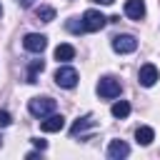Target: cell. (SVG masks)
Segmentation results:
<instances>
[{
	"mask_svg": "<svg viewBox=\"0 0 160 160\" xmlns=\"http://www.w3.org/2000/svg\"><path fill=\"white\" fill-rule=\"evenodd\" d=\"M120 90H122V85H120V80H118V78H112V75L100 78V82H98V95H100V98H105V100L118 98V95H120Z\"/></svg>",
	"mask_w": 160,
	"mask_h": 160,
	"instance_id": "6da1fadb",
	"label": "cell"
},
{
	"mask_svg": "<svg viewBox=\"0 0 160 160\" xmlns=\"http://www.w3.org/2000/svg\"><path fill=\"white\" fill-rule=\"evenodd\" d=\"M80 20H82L85 32H98V30H102V28L108 25V18H105L102 12H98V10H85Z\"/></svg>",
	"mask_w": 160,
	"mask_h": 160,
	"instance_id": "7a4b0ae2",
	"label": "cell"
},
{
	"mask_svg": "<svg viewBox=\"0 0 160 160\" xmlns=\"http://www.w3.org/2000/svg\"><path fill=\"white\" fill-rule=\"evenodd\" d=\"M28 110L32 118H45V115L55 112V100L52 98H32L28 102Z\"/></svg>",
	"mask_w": 160,
	"mask_h": 160,
	"instance_id": "3957f363",
	"label": "cell"
},
{
	"mask_svg": "<svg viewBox=\"0 0 160 160\" xmlns=\"http://www.w3.org/2000/svg\"><path fill=\"white\" fill-rule=\"evenodd\" d=\"M55 82H58L60 88H65V90H72V88L78 85V70L70 68V65H60V68L55 70Z\"/></svg>",
	"mask_w": 160,
	"mask_h": 160,
	"instance_id": "277c9868",
	"label": "cell"
},
{
	"mask_svg": "<svg viewBox=\"0 0 160 160\" xmlns=\"http://www.w3.org/2000/svg\"><path fill=\"white\" fill-rule=\"evenodd\" d=\"M110 45H112V50H115V52L128 55V52H132V50L138 48V38H135V35H115Z\"/></svg>",
	"mask_w": 160,
	"mask_h": 160,
	"instance_id": "5b68a950",
	"label": "cell"
},
{
	"mask_svg": "<svg viewBox=\"0 0 160 160\" xmlns=\"http://www.w3.org/2000/svg\"><path fill=\"white\" fill-rule=\"evenodd\" d=\"M158 80H160V72H158V68H155L152 62H145V65L140 68V72H138V82H140L142 88H152Z\"/></svg>",
	"mask_w": 160,
	"mask_h": 160,
	"instance_id": "8992f818",
	"label": "cell"
},
{
	"mask_svg": "<svg viewBox=\"0 0 160 160\" xmlns=\"http://www.w3.org/2000/svg\"><path fill=\"white\" fill-rule=\"evenodd\" d=\"M22 48H25L28 52H42V50L48 48V38L40 35V32H30V35L22 38Z\"/></svg>",
	"mask_w": 160,
	"mask_h": 160,
	"instance_id": "52a82bcc",
	"label": "cell"
},
{
	"mask_svg": "<svg viewBox=\"0 0 160 160\" xmlns=\"http://www.w3.org/2000/svg\"><path fill=\"white\" fill-rule=\"evenodd\" d=\"M65 128V118L58 115V112H50L45 118H40V130L42 132H60Z\"/></svg>",
	"mask_w": 160,
	"mask_h": 160,
	"instance_id": "ba28073f",
	"label": "cell"
},
{
	"mask_svg": "<svg viewBox=\"0 0 160 160\" xmlns=\"http://www.w3.org/2000/svg\"><path fill=\"white\" fill-rule=\"evenodd\" d=\"M128 155H130V145L125 140H110V145H108L110 160H120V158H128Z\"/></svg>",
	"mask_w": 160,
	"mask_h": 160,
	"instance_id": "9c48e42d",
	"label": "cell"
},
{
	"mask_svg": "<svg viewBox=\"0 0 160 160\" xmlns=\"http://www.w3.org/2000/svg\"><path fill=\"white\" fill-rule=\"evenodd\" d=\"M125 15L140 22L145 18V0H125Z\"/></svg>",
	"mask_w": 160,
	"mask_h": 160,
	"instance_id": "30bf717a",
	"label": "cell"
},
{
	"mask_svg": "<svg viewBox=\"0 0 160 160\" xmlns=\"http://www.w3.org/2000/svg\"><path fill=\"white\" fill-rule=\"evenodd\" d=\"M88 128H95V120H92V115H85V118H78L75 122H72V128H70V135L72 138H78L82 130H88Z\"/></svg>",
	"mask_w": 160,
	"mask_h": 160,
	"instance_id": "8fae6325",
	"label": "cell"
},
{
	"mask_svg": "<svg viewBox=\"0 0 160 160\" xmlns=\"http://www.w3.org/2000/svg\"><path fill=\"white\" fill-rule=\"evenodd\" d=\"M72 58H75V48H72V45L60 42V45L55 48V60H58V62H68V60H72Z\"/></svg>",
	"mask_w": 160,
	"mask_h": 160,
	"instance_id": "7c38bea8",
	"label": "cell"
},
{
	"mask_svg": "<svg viewBox=\"0 0 160 160\" xmlns=\"http://www.w3.org/2000/svg\"><path fill=\"white\" fill-rule=\"evenodd\" d=\"M135 140H138V145H150V142L155 140V130L148 128V125H140V128L135 130Z\"/></svg>",
	"mask_w": 160,
	"mask_h": 160,
	"instance_id": "4fadbf2b",
	"label": "cell"
},
{
	"mask_svg": "<svg viewBox=\"0 0 160 160\" xmlns=\"http://www.w3.org/2000/svg\"><path fill=\"white\" fill-rule=\"evenodd\" d=\"M35 18H38L40 22H52V20H55V10H52L50 5H40V8L35 10Z\"/></svg>",
	"mask_w": 160,
	"mask_h": 160,
	"instance_id": "5bb4252c",
	"label": "cell"
},
{
	"mask_svg": "<svg viewBox=\"0 0 160 160\" xmlns=\"http://www.w3.org/2000/svg\"><path fill=\"white\" fill-rule=\"evenodd\" d=\"M110 112H112V118H128V115H130V102L118 100V102H112Z\"/></svg>",
	"mask_w": 160,
	"mask_h": 160,
	"instance_id": "9a60e30c",
	"label": "cell"
},
{
	"mask_svg": "<svg viewBox=\"0 0 160 160\" xmlns=\"http://www.w3.org/2000/svg\"><path fill=\"white\" fill-rule=\"evenodd\" d=\"M42 68H45L42 60H32V62H30V68H28V82H30V85L38 82V72H42Z\"/></svg>",
	"mask_w": 160,
	"mask_h": 160,
	"instance_id": "2e32d148",
	"label": "cell"
},
{
	"mask_svg": "<svg viewBox=\"0 0 160 160\" xmlns=\"http://www.w3.org/2000/svg\"><path fill=\"white\" fill-rule=\"evenodd\" d=\"M65 28H68L70 32H75V35H78V32H85V28H82V20H80V18H70Z\"/></svg>",
	"mask_w": 160,
	"mask_h": 160,
	"instance_id": "e0dca14e",
	"label": "cell"
},
{
	"mask_svg": "<svg viewBox=\"0 0 160 160\" xmlns=\"http://www.w3.org/2000/svg\"><path fill=\"white\" fill-rule=\"evenodd\" d=\"M12 122V118H10V112L8 110H0V128H8Z\"/></svg>",
	"mask_w": 160,
	"mask_h": 160,
	"instance_id": "ac0fdd59",
	"label": "cell"
},
{
	"mask_svg": "<svg viewBox=\"0 0 160 160\" xmlns=\"http://www.w3.org/2000/svg\"><path fill=\"white\" fill-rule=\"evenodd\" d=\"M32 145L42 152V150H48V140H40V138H32Z\"/></svg>",
	"mask_w": 160,
	"mask_h": 160,
	"instance_id": "d6986e66",
	"label": "cell"
},
{
	"mask_svg": "<svg viewBox=\"0 0 160 160\" xmlns=\"http://www.w3.org/2000/svg\"><path fill=\"white\" fill-rule=\"evenodd\" d=\"M32 2H35V0H18L20 8H32Z\"/></svg>",
	"mask_w": 160,
	"mask_h": 160,
	"instance_id": "ffe728a7",
	"label": "cell"
},
{
	"mask_svg": "<svg viewBox=\"0 0 160 160\" xmlns=\"http://www.w3.org/2000/svg\"><path fill=\"white\" fill-rule=\"evenodd\" d=\"M92 2H100V5H112L115 0H92Z\"/></svg>",
	"mask_w": 160,
	"mask_h": 160,
	"instance_id": "44dd1931",
	"label": "cell"
},
{
	"mask_svg": "<svg viewBox=\"0 0 160 160\" xmlns=\"http://www.w3.org/2000/svg\"><path fill=\"white\" fill-rule=\"evenodd\" d=\"M0 15H2V5H0Z\"/></svg>",
	"mask_w": 160,
	"mask_h": 160,
	"instance_id": "7402d4cb",
	"label": "cell"
},
{
	"mask_svg": "<svg viewBox=\"0 0 160 160\" xmlns=\"http://www.w3.org/2000/svg\"><path fill=\"white\" fill-rule=\"evenodd\" d=\"M0 145H2V138H0Z\"/></svg>",
	"mask_w": 160,
	"mask_h": 160,
	"instance_id": "603a6c76",
	"label": "cell"
}]
</instances>
